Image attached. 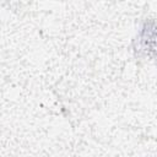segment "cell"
<instances>
[{"instance_id": "cell-1", "label": "cell", "mask_w": 157, "mask_h": 157, "mask_svg": "<svg viewBox=\"0 0 157 157\" xmlns=\"http://www.w3.org/2000/svg\"><path fill=\"white\" fill-rule=\"evenodd\" d=\"M137 39L140 49L157 60V23L153 20L144 23Z\"/></svg>"}]
</instances>
